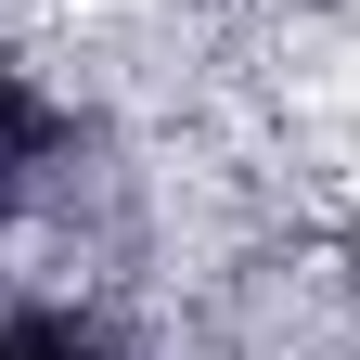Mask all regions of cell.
<instances>
[{"instance_id": "cell-1", "label": "cell", "mask_w": 360, "mask_h": 360, "mask_svg": "<svg viewBox=\"0 0 360 360\" xmlns=\"http://www.w3.org/2000/svg\"><path fill=\"white\" fill-rule=\"evenodd\" d=\"M65 167V116L39 103V77L0 65V245H13V219L39 206V180Z\"/></svg>"}, {"instance_id": "cell-2", "label": "cell", "mask_w": 360, "mask_h": 360, "mask_svg": "<svg viewBox=\"0 0 360 360\" xmlns=\"http://www.w3.org/2000/svg\"><path fill=\"white\" fill-rule=\"evenodd\" d=\"M0 360H142V347H129V322H103L77 296H13L0 309Z\"/></svg>"}]
</instances>
